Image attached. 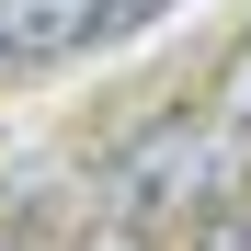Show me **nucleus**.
I'll return each instance as SVG.
<instances>
[{
    "instance_id": "obj_1",
    "label": "nucleus",
    "mask_w": 251,
    "mask_h": 251,
    "mask_svg": "<svg viewBox=\"0 0 251 251\" xmlns=\"http://www.w3.org/2000/svg\"><path fill=\"white\" fill-rule=\"evenodd\" d=\"M205 194H217V137L183 126V114L137 126V137L92 172V205H103V217H126V228H149V240H172Z\"/></svg>"
},
{
    "instance_id": "obj_2",
    "label": "nucleus",
    "mask_w": 251,
    "mask_h": 251,
    "mask_svg": "<svg viewBox=\"0 0 251 251\" xmlns=\"http://www.w3.org/2000/svg\"><path fill=\"white\" fill-rule=\"evenodd\" d=\"M183 251H251V194H205L183 217Z\"/></svg>"
},
{
    "instance_id": "obj_3",
    "label": "nucleus",
    "mask_w": 251,
    "mask_h": 251,
    "mask_svg": "<svg viewBox=\"0 0 251 251\" xmlns=\"http://www.w3.org/2000/svg\"><path fill=\"white\" fill-rule=\"evenodd\" d=\"M160 12H183V0H80L69 34H137V23H160Z\"/></svg>"
},
{
    "instance_id": "obj_4",
    "label": "nucleus",
    "mask_w": 251,
    "mask_h": 251,
    "mask_svg": "<svg viewBox=\"0 0 251 251\" xmlns=\"http://www.w3.org/2000/svg\"><path fill=\"white\" fill-rule=\"evenodd\" d=\"M57 251H160V240H149V228H126V217H103V205H92V217H80V228H69Z\"/></svg>"
},
{
    "instance_id": "obj_5",
    "label": "nucleus",
    "mask_w": 251,
    "mask_h": 251,
    "mask_svg": "<svg viewBox=\"0 0 251 251\" xmlns=\"http://www.w3.org/2000/svg\"><path fill=\"white\" fill-rule=\"evenodd\" d=\"M217 126H240V137H251V46L217 69Z\"/></svg>"
},
{
    "instance_id": "obj_6",
    "label": "nucleus",
    "mask_w": 251,
    "mask_h": 251,
    "mask_svg": "<svg viewBox=\"0 0 251 251\" xmlns=\"http://www.w3.org/2000/svg\"><path fill=\"white\" fill-rule=\"evenodd\" d=\"M12 57H34V46H23V23H12V12H0V69H12Z\"/></svg>"
}]
</instances>
